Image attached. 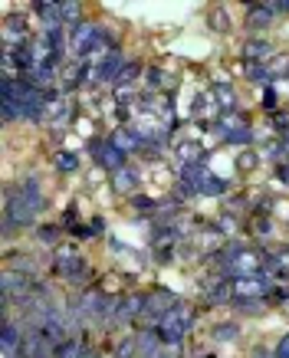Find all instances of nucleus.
Masks as SVG:
<instances>
[{"mask_svg":"<svg viewBox=\"0 0 289 358\" xmlns=\"http://www.w3.org/2000/svg\"><path fill=\"white\" fill-rule=\"evenodd\" d=\"M145 299H148V293H125V296H118L115 326H112V329H125V326L141 322V315H145Z\"/></svg>","mask_w":289,"mask_h":358,"instance_id":"obj_6","label":"nucleus"},{"mask_svg":"<svg viewBox=\"0 0 289 358\" xmlns=\"http://www.w3.org/2000/svg\"><path fill=\"white\" fill-rule=\"evenodd\" d=\"M112 187H115V194H125V197H135V191H139V171L135 168H118L115 174H112Z\"/></svg>","mask_w":289,"mask_h":358,"instance_id":"obj_14","label":"nucleus"},{"mask_svg":"<svg viewBox=\"0 0 289 358\" xmlns=\"http://www.w3.org/2000/svg\"><path fill=\"white\" fill-rule=\"evenodd\" d=\"M273 352H276V358H289V332L283 338H279L276 342V348H273Z\"/></svg>","mask_w":289,"mask_h":358,"instance_id":"obj_22","label":"nucleus"},{"mask_svg":"<svg viewBox=\"0 0 289 358\" xmlns=\"http://www.w3.org/2000/svg\"><path fill=\"white\" fill-rule=\"evenodd\" d=\"M27 338V329L17 326L10 315H3V326H0V342H3V358H17Z\"/></svg>","mask_w":289,"mask_h":358,"instance_id":"obj_10","label":"nucleus"},{"mask_svg":"<svg viewBox=\"0 0 289 358\" xmlns=\"http://www.w3.org/2000/svg\"><path fill=\"white\" fill-rule=\"evenodd\" d=\"M89 152H92V162H96L102 171H112V174H115L118 168H125V152H118L112 138L92 141V145H89Z\"/></svg>","mask_w":289,"mask_h":358,"instance_id":"obj_8","label":"nucleus"},{"mask_svg":"<svg viewBox=\"0 0 289 358\" xmlns=\"http://www.w3.org/2000/svg\"><path fill=\"white\" fill-rule=\"evenodd\" d=\"M263 106H267V109H273V106H276V92H273V89H267V96H263Z\"/></svg>","mask_w":289,"mask_h":358,"instance_id":"obj_24","label":"nucleus"},{"mask_svg":"<svg viewBox=\"0 0 289 358\" xmlns=\"http://www.w3.org/2000/svg\"><path fill=\"white\" fill-rule=\"evenodd\" d=\"M246 358H276V352H269L267 345H253V348H250V355H246Z\"/></svg>","mask_w":289,"mask_h":358,"instance_id":"obj_20","label":"nucleus"},{"mask_svg":"<svg viewBox=\"0 0 289 358\" xmlns=\"http://www.w3.org/2000/svg\"><path fill=\"white\" fill-rule=\"evenodd\" d=\"M73 115H76V106L69 96H59L46 106V125H53V129H66L73 122Z\"/></svg>","mask_w":289,"mask_h":358,"instance_id":"obj_11","label":"nucleus"},{"mask_svg":"<svg viewBox=\"0 0 289 358\" xmlns=\"http://www.w3.org/2000/svg\"><path fill=\"white\" fill-rule=\"evenodd\" d=\"M125 66H129L125 63V53L115 46V50L96 66V86H102V83H106V86H115L118 79H122V73H125Z\"/></svg>","mask_w":289,"mask_h":358,"instance_id":"obj_9","label":"nucleus"},{"mask_svg":"<svg viewBox=\"0 0 289 358\" xmlns=\"http://www.w3.org/2000/svg\"><path fill=\"white\" fill-rule=\"evenodd\" d=\"M276 282L269 280L267 273L263 276H246V280H234V303H260V299H269Z\"/></svg>","mask_w":289,"mask_h":358,"instance_id":"obj_4","label":"nucleus"},{"mask_svg":"<svg viewBox=\"0 0 289 358\" xmlns=\"http://www.w3.org/2000/svg\"><path fill=\"white\" fill-rule=\"evenodd\" d=\"M174 306H181V299H178L171 289L155 286V289L148 293V299H145V315H141V322H145V326H141V329H158L161 319L171 313Z\"/></svg>","mask_w":289,"mask_h":358,"instance_id":"obj_3","label":"nucleus"},{"mask_svg":"<svg viewBox=\"0 0 289 358\" xmlns=\"http://www.w3.org/2000/svg\"><path fill=\"white\" fill-rule=\"evenodd\" d=\"M40 237H43L46 243H53V240H56V227H40Z\"/></svg>","mask_w":289,"mask_h":358,"instance_id":"obj_23","label":"nucleus"},{"mask_svg":"<svg viewBox=\"0 0 289 358\" xmlns=\"http://www.w3.org/2000/svg\"><path fill=\"white\" fill-rule=\"evenodd\" d=\"M99 33L102 30H99L96 23H89V20H83L79 27H69V56H73L76 63H83V59L92 53Z\"/></svg>","mask_w":289,"mask_h":358,"instance_id":"obj_5","label":"nucleus"},{"mask_svg":"<svg viewBox=\"0 0 289 358\" xmlns=\"http://www.w3.org/2000/svg\"><path fill=\"white\" fill-rule=\"evenodd\" d=\"M276 20V3H253L246 7V30H267L269 23Z\"/></svg>","mask_w":289,"mask_h":358,"instance_id":"obj_12","label":"nucleus"},{"mask_svg":"<svg viewBox=\"0 0 289 358\" xmlns=\"http://www.w3.org/2000/svg\"><path fill=\"white\" fill-rule=\"evenodd\" d=\"M211 92H214V99H217V106H220V112H227V115H230V109L237 106V89L227 86V83H220V86H214Z\"/></svg>","mask_w":289,"mask_h":358,"instance_id":"obj_15","label":"nucleus"},{"mask_svg":"<svg viewBox=\"0 0 289 358\" xmlns=\"http://www.w3.org/2000/svg\"><path fill=\"white\" fill-rule=\"evenodd\" d=\"M59 13H63V23H69V27L83 23V7L79 3H59Z\"/></svg>","mask_w":289,"mask_h":358,"instance_id":"obj_19","label":"nucleus"},{"mask_svg":"<svg viewBox=\"0 0 289 358\" xmlns=\"http://www.w3.org/2000/svg\"><path fill=\"white\" fill-rule=\"evenodd\" d=\"M53 164H56V171L73 174V171H79V155H76V152H56L53 155Z\"/></svg>","mask_w":289,"mask_h":358,"instance_id":"obj_17","label":"nucleus"},{"mask_svg":"<svg viewBox=\"0 0 289 358\" xmlns=\"http://www.w3.org/2000/svg\"><path fill=\"white\" fill-rule=\"evenodd\" d=\"M273 56V43L263 36H250L244 43V63H269Z\"/></svg>","mask_w":289,"mask_h":358,"instance_id":"obj_13","label":"nucleus"},{"mask_svg":"<svg viewBox=\"0 0 289 358\" xmlns=\"http://www.w3.org/2000/svg\"><path fill=\"white\" fill-rule=\"evenodd\" d=\"M115 358H141L139 336H122L115 345Z\"/></svg>","mask_w":289,"mask_h":358,"instance_id":"obj_16","label":"nucleus"},{"mask_svg":"<svg viewBox=\"0 0 289 358\" xmlns=\"http://www.w3.org/2000/svg\"><path fill=\"white\" fill-rule=\"evenodd\" d=\"M240 338V322H217L214 342H237Z\"/></svg>","mask_w":289,"mask_h":358,"instance_id":"obj_18","label":"nucleus"},{"mask_svg":"<svg viewBox=\"0 0 289 358\" xmlns=\"http://www.w3.org/2000/svg\"><path fill=\"white\" fill-rule=\"evenodd\" d=\"M269 299H273V303H286V299H289V286H273Z\"/></svg>","mask_w":289,"mask_h":358,"instance_id":"obj_21","label":"nucleus"},{"mask_svg":"<svg viewBox=\"0 0 289 358\" xmlns=\"http://www.w3.org/2000/svg\"><path fill=\"white\" fill-rule=\"evenodd\" d=\"M53 270H56V276H63V280H69V282H86L89 280V266L76 250H59Z\"/></svg>","mask_w":289,"mask_h":358,"instance_id":"obj_7","label":"nucleus"},{"mask_svg":"<svg viewBox=\"0 0 289 358\" xmlns=\"http://www.w3.org/2000/svg\"><path fill=\"white\" fill-rule=\"evenodd\" d=\"M191 326H194V313L188 309V306H174L171 313L161 319V326L155 329L158 332V338L164 342V345H171V348H178L188 338V332H191Z\"/></svg>","mask_w":289,"mask_h":358,"instance_id":"obj_2","label":"nucleus"},{"mask_svg":"<svg viewBox=\"0 0 289 358\" xmlns=\"http://www.w3.org/2000/svg\"><path fill=\"white\" fill-rule=\"evenodd\" d=\"M276 17H289V0H279L276 3Z\"/></svg>","mask_w":289,"mask_h":358,"instance_id":"obj_25","label":"nucleus"},{"mask_svg":"<svg viewBox=\"0 0 289 358\" xmlns=\"http://www.w3.org/2000/svg\"><path fill=\"white\" fill-rule=\"evenodd\" d=\"M43 207H46V197H43V187H40V178L27 174L20 181V187L7 194V204H3V234L33 227L36 217L43 214Z\"/></svg>","mask_w":289,"mask_h":358,"instance_id":"obj_1","label":"nucleus"}]
</instances>
